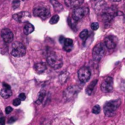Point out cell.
I'll use <instances>...</instances> for the list:
<instances>
[{"label": "cell", "mask_w": 125, "mask_h": 125, "mask_svg": "<svg viewBox=\"0 0 125 125\" xmlns=\"http://www.w3.org/2000/svg\"><path fill=\"white\" fill-rule=\"evenodd\" d=\"M121 103V101L120 99L107 102L104 105V113L105 115L108 117L113 116L115 113V111L120 106Z\"/></svg>", "instance_id": "1"}, {"label": "cell", "mask_w": 125, "mask_h": 125, "mask_svg": "<svg viewBox=\"0 0 125 125\" xmlns=\"http://www.w3.org/2000/svg\"><path fill=\"white\" fill-rule=\"evenodd\" d=\"M46 60L49 66L54 69H59L62 66V59L61 56L55 52H50L47 56Z\"/></svg>", "instance_id": "2"}, {"label": "cell", "mask_w": 125, "mask_h": 125, "mask_svg": "<svg viewBox=\"0 0 125 125\" xmlns=\"http://www.w3.org/2000/svg\"><path fill=\"white\" fill-rule=\"evenodd\" d=\"M104 53H105L104 44L102 43H99L93 49L92 51L93 59L96 62H99L104 56Z\"/></svg>", "instance_id": "3"}, {"label": "cell", "mask_w": 125, "mask_h": 125, "mask_svg": "<svg viewBox=\"0 0 125 125\" xmlns=\"http://www.w3.org/2000/svg\"><path fill=\"white\" fill-rule=\"evenodd\" d=\"M50 10L46 6H37L33 10V15L43 20H46L50 16Z\"/></svg>", "instance_id": "4"}, {"label": "cell", "mask_w": 125, "mask_h": 125, "mask_svg": "<svg viewBox=\"0 0 125 125\" xmlns=\"http://www.w3.org/2000/svg\"><path fill=\"white\" fill-rule=\"evenodd\" d=\"M26 54V47L21 42H16L13 44L11 54L16 57H21Z\"/></svg>", "instance_id": "5"}, {"label": "cell", "mask_w": 125, "mask_h": 125, "mask_svg": "<svg viewBox=\"0 0 125 125\" xmlns=\"http://www.w3.org/2000/svg\"><path fill=\"white\" fill-rule=\"evenodd\" d=\"M89 12L88 7H78L74 9L72 13V19L76 21H78L83 19Z\"/></svg>", "instance_id": "6"}, {"label": "cell", "mask_w": 125, "mask_h": 125, "mask_svg": "<svg viewBox=\"0 0 125 125\" xmlns=\"http://www.w3.org/2000/svg\"><path fill=\"white\" fill-rule=\"evenodd\" d=\"M91 73L88 67L87 66H83L80 68L78 71V78L80 81L83 83H87L90 77H91Z\"/></svg>", "instance_id": "7"}, {"label": "cell", "mask_w": 125, "mask_h": 125, "mask_svg": "<svg viewBox=\"0 0 125 125\" xmlns=\"http://www.w3.org/2000/svg\"><path fill=\"white\" fill-rule=\"evenodd\" d=\"M101 89L104 93H110L113 89V79L111 77H105L101 85Z\"/></svg>", "instance_id": "8"}, {"label": "cell", "mask_w": 125, "mask_h": 125, "mask_svg": "<svg viewBox=\"0 0 125 125\" xmlns=\"http://www.w3.org/2000/svg\"><path fill=\"white\" fill-rule=\"evenodd\" d=\"M80 91L79 88L77 86L75 85H72V86H69L65 91L63 94V97L66 100L69 101L71 100Z\"/></svg>", "instance_id": "9"}, {"label": "cell", "mask_w": 125, "mask_h": 125, "mask_svg": "<svg viewBox=\"0 0 125 125\" xmlns=\"http://www.w3.org/2000/svg\"><path fill=\"white\" fill-rule=\"evenodd\" d=\"M117 42H118V39L115 36L113 35H109L104 38V44L107 49H113L116 46Z\"/></svg>", "instance_id": "10"}, {"label": "cell", "mask_w": 125, "mask_h": 125, "mask_svg": "<svg viewBox=\"0 0 125 125\" xmlns=\"http://www.w3.org/2000/svg\"><path fill=\"white\" fill-rule=\"evenodd\" d=\"M1 37L5 43H8L13 41L14 35H13V32L10 29L5 28L1 31Z\"/></svg>", "instance_id": "11"}, {"label": "cell", "mask_w": 125, "mask_h": 125, "mask_svg": "<svg viewBox=\"0 0 125 125\" xmlns=\"http://www.w3.org/2000/svg\"><path fill=\"white\" fill-rule=\"evenodd\" d=\"M14 20L19 22H27V20L30 18V15L28 12H20L19 13L14 14L13 16Z\"/></svg>", "instance_id": "12"}, {"label": "cell", "mask_w": 125, "mask_h": 125, "mask_svg": "<svg viewBox=\"0 0 125 125\" xmlns=\"http://www.w3.org/2000/svg\"><path fill=\"white\" fill-rule=\"evenodd\" d=\"M83 1L84 0H65V3L70 8H76L80 7Z\"/></svg>", "instance_id": "13"}, {"label": "cell", "mask_w": 125, "mask_h": 125, "mask_svg": "<svg viewBox=\"0 0 125 125\" xmlns=\"http://www.w3.org/2000/svg\"><path fill=\"white\" fill-rule=\"evenodd\" d=\"M62 45H63V49L66 52H69L72 51L73 47V40L71 38H65Z\"/></svg>", "instance_id": "14"}, {"label": "cell", "mask_w": 125, "mask_h": 125, "mask_svg": "<svg viewBox=\"0 0 125 125\" xmlns=\"http://www.w3.org/2000/svg\"><path fill=\"white\" fill-rule=\"evenodd\" d=\"M34 69L38 74H42L46 70V65L44 62H38V63L35 64Z\"/></svg>", "instance_id": "15"}, {"label": "cell", "mask_w": 125, "mask_h": 125, "mask_svg": "<svg viewBox=\"0 0 125 125\" xmlns=\"http://www.w3.org/2000/svg\"><path fill=\"white\" fill-rule=\"evenodd\" d=\"M13 94V92L11 91V89H8L6 88H3L1 91H0V95L4 99H8L10 98Z\"/></svg>", "instance_id": "16"}, {"label": "cell", "mask_w": 125, "mask_h": 125, "mask_svg": "<svg viewBox=\"0 0 125 125\" xmlns=\"http://www.w3.org/2000/svg\"><path fill=\"white\" fill-rule=\"evenodd\" d=\"M35 30L34 26L29 22H26L24 27V32L25 35H30Z\"/></svg>", "instance_id": "17"}, {"label": "cell", "mask_w": 125, "mask_h": 125, "mask_svg": "<svg viewBox=\"0 0 125 125\" xmlns=\"http://www.w3.org/2000/svg\"><path fill=\"white\" fill-rule=\"evenodd\" d=\"M97 82H98V80H94L93 82H91V84L87 87V88H86V91H86V94H87L88 95L91 96V95L93 94L94 90V88H95V86H96V85Z\"/></svg>", "instance_id": "18"}, {"label": "cell", "mask_w": 125, "mask_h": 125, "mask_svg": "<svg viewBox=\"0 0 125 125\" xmlns=\"http://www.w3.org/2000/svg\"><path fill=\"white\" fill-rule=\"evenodd\" d=\"M51 4L52 5L55 11L57 12H60L61 10H62V5L57 1V0H51L50 1Z\"/></svg>", "instance_id": "19"}, {"label": "cell", "mask_w": 125, "mask_h": 125, "mask_svg": "<svg viewBox=\"0 0 125 125\" xmlns=\"http://www.w3.org/2000/svg\"><path fill=\"white\" fill-rule=\"evenodd\" d=\"M45 96H46V92L43 91H41V92L39 93V94H38V99H37V100H36V103H37L38 104H41L43 102V99H44V98H45Z\"/></svg>", "instance_id": "20"}, {"label": "cell", "mask_w": 125, "mask_h": 125, "mask_svg": "<svg viewBox=\"0 0 125 125\" xmlns=\"http://www.w3.org/2000/svg\"><path fill=\"white\" fill-rule=\"evenodd\" d=\"M68 77H69V74L67 72H63V73H62L60 76H59V81L62 84V83H64L67 79H68Z\"/></svg>", "instance_id": "21"}, {"label": "cell", "mask_w": 125, "mask_h": 125, "mask_svg": "<svg viewBox=\"0 0 125 125\" xmlns=\"http://www.w3.org/2000/svg\"><path fill=\"white\" fill-rule=\"evenodd\" d=\"M88 30H83V31L80 32V38L82 40H83V41H85V40L88 38Z\"/></svg>", "instance_id": "22"}, {"label": "cell", "mask_w": 125, "mask_h": 125, "mask_svg": "<svg viewBox=\"0 0 125 125\" xmlns=\"http://www.w3.org/2000/svg\"><path fill=\"white\" fill-rule=\"evenodd\" d=\"M59 19H60V18H59V16H58V15H54V16L50 19L49 23H50L51 24H57V23L59 21Z\"/></svg>", "instance_id": "23"}, {"label": "cell", "mask_w": 125, "mask_h": 125, "mask_svg": "<svg viewBox=\"0 0 125 125\" xmlns=\"http://www.w3.org/2000/svg\"><path fill=\"white\" fill-rule=\"evenodd\" d=\"M101 111V108L99 105H95L92 109V113L94 114H99Z\"/></svg>", "instance_id": "24"}, {"label": "cell", "mask_w": 125, "mask_h": 125, "mask_svg": "<svg viewBox=\"0 0 125 125\" xmlns=\"http://www.w3.org/2000/svg\"><path fill=\"white\" fill-rule=\"evenodd\" d=\"M5 118L2 113H0V125H5Z\"/></svg>", "instance_id": "25"}, {"label": "cell", "mask_w": 125, "mask_h": 125, "mask_svg": "<svg viewBox=\"0 0 125 125\" xmlns=\"http://www.w3.org/2000/svg\"><path fill=\"white\" fill-rule=\"evenodd\" d=\"M91 29L93 30H97L99 29V24L97 22H94V23L91 24Z\"/></svg>", "instance_id": "26"}, {"label": "cell", "mask_w": 125, "mask_h": 125, "mask_svg": "<svg viewBox=\"0 0 125 125\" xmlns=\"http://www.w3.org/2000/svg\"><path fill=\"white\" fill-rule=\"evenodd\" d=\"M21 99H15L13 101V104L14 105V106H19L20 104H21Z\"/></svg>", "instance_id": "27"}, {"label": "cell", "mask_w": 125, "mask_h": 125, "mask_svg": "<svg viewBox=\"0 0 125 125\" xmlns=\"http://www.w3.org/2000/svg\"><path fill=\"white\" fill-rule=\"evenodd\" d=\"M12 111H13V108H12L10 106L7 107L6 109H5V113H6V114H10Z\"/></svg>", "instance_id": "28"}, {"label": "cell", "mask_w": 125, "mask_h": 125, "mask_svg": "<svg viewBox=\"0 0 125 125\" xmlns=\"http://www.w3.org/2000/svg\"><path fill=\"white\" fill-rule=\"evenodd\" d=\"M19 99H21V101H24V100H25V99H26V96H25V94H23V93L20 94H19Z\"/></svg>", "instance_id": "29"}, {"label": "cell", "mask_w": 125, "mask_h": 125, "mask_svg": "<svg viewBox=\"0 0 125 125\" xmlns=\"http://www.w3.org/2000/svg\"><path fill=\"white\" fill-rule=\"evenodd\" d=\"M3 88H8V89H11L10 85L7 84L6 83H3Z\"/></svg>", "instance_id": "30"}, {"label": "cell", "mask_w": 125, "mask_h": 125, "mask_svg": "<svg viewBox=\"0 0 125 125\" xmlns=\"http://www.w3.org/2000/svg\"><path fill=\"white\" fill-rule=\"evenodd\" d=\"M15 120H16V118H10V119H9V121H8V123L9 124H12V123H13L14 121H15Z\"/></svg>", "instance_id": "31"}, {"label": "cell", "mask_w": 125, "mask_h": 125, "mask_svg": "<svg viewBox=\"0 0 125 125\" xmlns=\"http://www.w3.org/2000/svg\"><path fill=\"white\" fill-rule=\"evenodd\" d=\"M64 39H65V38H64L63 36H61V37L60 38L59 41H60V43H61V44H62V43H63V41H64Z\"/></svg>", "instance_id": "32"}, {"label": "cell", "mask_w": 125, "mask_h": 125, "mask_svg": "<svg viewBox=\"0 0 125 125\" xmlns=\"http://www.w3.org/2000/svg\"><path fill=\"white\" fill-rule=\"evenodd\" d=\"M110 1H112L113 2H119L120 1H121V0H110Z\"/></svg>", "instance_id": "33"}, {"label": "cell", "mask_w": 125, "mask_h": 125, "mask_svg": "<svg viewBox=\"0 0 125 125\" xmlns=\"http://www.w3.org/2000/svg\"><path fill=\"white\" fill-rule=\"evenodd\" d=\"M94 1H97V0H94Z\"/></svg>", "instance_id": "34"}, {"label": "cell", "mask_w": 125, "mask_h": 125, "mask_svg": "<svg viewBox=\"0 0 125 125\" xmlns=\"http://www.w3.org/2000/svg\"><path fill=\"white\" fill-rule=\"evenodd\" d=\"M21 1H24V0H21Z\"/></svg>", "instance_id": "35"}]
</instances>
